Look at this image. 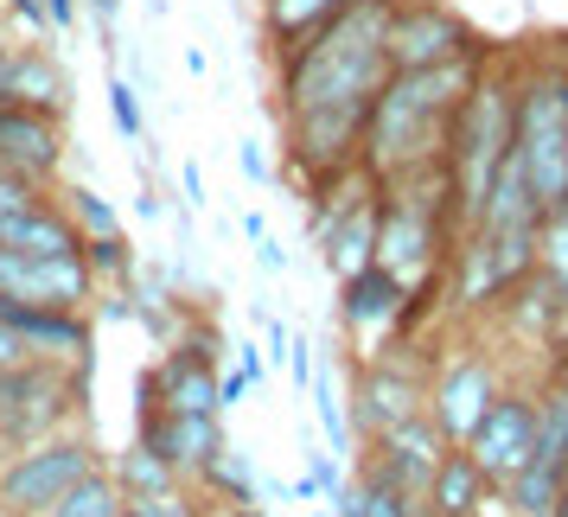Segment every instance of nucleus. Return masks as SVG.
<instances>
[{
  "instance_id": "50",
  "label": "nucleus",
  "mask_w": 568,
  "mask_h": 517,
  "mask_svg": "<svg viewBox=\"0 0 568 517\" xmlns=\"http://www.w3.org/2000/svg\"><path fill=\"white\" fill-rule=\"evenodd\" d=\"M7 52H13V39H7V27H0V78H7Z\"/></svg>"
},
{
  "instance_id": "4",
  "label": "nucleus",
  "mask_w": 568,
  "mask_h": 517,
  "mask_svg": "<svg viewBox=\"0 0 568 517\" xmlns=\"http://www.w3.org/2000/svg\"><path fill=\"white\" fill-rule=\"evenodd\" d=\"M83 389H90V377H78L71 364H52V358L7 364L0 371V454L71 428L83 415Z\"/></svg>"
},
{
  "instance_id": "8",
  "label": "nucleus",
  "mask_w": 568,
  "mask_h": 517,
  "mask_svg": "<svg viewBox=\"0 0 568 517\" xmlns=\"http://www.w3.org/2000/svg\"><path fill=\"white\" fill-rule=\"evenodd\" d=\"M473 466L486 473L491 491H505L530 466V447H537V389H498L491 409L479 415V428L460 440Z\"/></svg>"
},
{
  "instance_id": "44",
  "label": "nucleus",
  "mask_w": 568,
  "mask_h": 517,
  "mask_svg": "<svg viewBox=\"0 0 568 517\" xmlns=\"http://www.w3.org/2000/svg\"><path fill=\"white\" fill-rule=\"evenodd\" d=\"M256 498H268V505H287V498H294V479H275V473H256Z\"/></svg>"
},
{
  "instance_id": "24",
  "label": "nucleus",
  "mask_w": 568,
  "mask_h": 517,
  "mask_svg": "<svg viewBox=\"0 0 568 517\" xmlns=\"http://www.w3.org/2000/svg\"><path fill=\"white\" fill-rule=\"evenodd\" d=\"M568 460V389L549 377L537 389V447H530V466L537 473H562Z\"/></svg>"
},
{
  "instance_id": "16",
  "label": "nucleus",
  "mask_w": 568,
  "mask_h": 517,
  "mask_svg": "<svg viewBox=\"0 0 568 517\" xmlns=\"http://www.w3.org/2000/svg\"><path fill=\"white\" fill-rule=\"evenodd\" d=\"M78 78L52 45H13L7 52V78H0V103L39 109V115H71Z\"/></svg>"
},
{
  "instance_id": "9",
  "label": "nucleus",
  "mask_w": 568,
  "mask_h": 517,
  "mask_svg": "<svg viewBox=\"0 0 568 517\" xmlns=\"http://www.w3.org/2000/svg\"><path fill=\"white\" fill-rule=\"evenodd\" d=\"M498 364L479 352V345H466L454 358H440V371L428 377V422L440 428L447 447H460L473 428H479V415L491 409V396H498Z\"/></svg>"
},
{
  "instance_id": "35",
  "label": "nucleus",
  "mask_w": 568,
  "mask_h": 517,
  "mask_svg": "<svg viewBox=\"0 0 568 517\" xmlns=\"http://www.w3.org/2000/svg\"><path fill=\"white\" fill-rule=\"evenodd\" d=\"M313 358H320V345H313L307 333H294L287 338V377H294V389L307 396V377H313Z\"/></svg>"
},
{
  "instance_id": "40",
  "label": "nucleus",
  "mask_w": 568,
  "mask_h": 517,
  "mask_svg": "<svg viewBox=\"0 0 568 517\" xmlns=\"http://www.w3.org/2000/svg\"><path fill=\"white\" fill-rule=\"evenodd\" d=\"M236 166H243V180L250 185L268 180V154H262V141H243V148H236Z\"/></svg>"
},
{
  "instance_id": "52",
  "label": "nucleus",
  "mask_w": 568,
  "mask_h": 517,
  "mask_svg": "<svg viewBox=\"0 0 568 517\" xmlns=\"http://www.w3.org/2000/svg\"><path fill=\"white\" fill-rule=\"evenodd\" d=\"M307 517H333V505H307Z\"/></svg>"
},
{
  "instance_id": "55",
  "label": "nucleus",
  "mask_w": 568,
  "mask_h": 517,
  "mask_svg": "<svg viewBox=\"0 0 568 517\" xmlns=\"http://www.w3.org/2000/svg\"><path fill=\"white\" fill-rule=\"evenodd\" d=\"M0 517H7V498H0Z\"/></svg>"
},
{
  "instance_id": "12",
  "label": "nucleus",
  "mask_w": 568,
  "mask_h": 517,
  "mask_svg": "<svg viewBox=\"0 0 568 517\" xmlns=\"http://www.w3.org/2000/svg\"><path fill=\"white\" fill-rule=\"evenodd\" d=\"M0 166L32 192H52L64 173V115H39V109L0 103Z\"/></svg>"
},
{
  "instance_id": "30",
  "label": "nucleus",
  "mask_w": 568,
  "mask_h": 517,
  "mask_svg": "<svg viewBox=\"0 0 568 517\" xmlns=\"http://www.w3.org/2000/svg\"><path fill=\"white\" fill-rule=\"evenodd\" d=\"M537 275L556 294H562V307H568V205L556 211H542V236H537Z\"/></svg>"
},
{
  "instance_id": "56",
  "label": "nucleus",
  "mask_w": 568,
  "mask_h": 517,
  "mask_svg": "<svg viewBox=\"0 0 568 517\" xmlns=\"http://www.w3.org/2000/svg\"><path fill=\"white\" fill-rule=\"evenodd\" d=\"M537 517H556V511H537Z\"/></svg>"
},
{
  "instance_id": "11",
  "label": "nucleus",
  "mask_w": 568,
  "mask_h": 517,
  "mask_svg": "<svg viewBox=\"0 0 568 517\" xmlns=\"http://www.w3.org/2000/svg\"><path fill=\"white\" fill-rule=\"evenodd\" d=\"M403 320H409V287L396 282L389 268H358V275H345L338 282V326L352 345H371V352H384L403 338ZM364 352V358H371Z\"/></svg>"
},
{
  "instance_id": "23",
  "label": "nucleus",
  "mask_w": 568,
  "mask_h": 517,
  "mask_svg": "<svg viewBox=\"0 0 568 517\" xmlns=\"http://www.w3.org/2000/svg\"><path fill=\"white\" fill-rule=\"evenodd\" d=\"M307 396H313V415H320V435H326V447L352 460L358 435H352V415H345V396H338V377H333V358H326V345H320V358H313Z\"/></svg>"
},
{
  "instance_id": "38",
  "label": "nucleus",
  "mask_w": 568,
  "mask_h": 517,
  "mask_svg": "<svg viewBox=\"0 0 568 517\" xmlns=\"http://www.w3.org/2000/svg\"><path fill=\"white\" fill-rule=\"evenodd\" d=\"M231 352H236L231 364H243V371H250V384L262 389V377H268V358H262V338H236Z\"/></svg>"
},
{
  "instance_id": "21",
  "label": "nucleus",
  "mask_w": 568,
  "mask_h": 517,
  "mask_svg": "<svg viewBox=\"0 0 568 517\" xmlns=\"http://www.w3.org/2000/svg\"><path fill=\"white\" fill-rule=\"evenodd\" d=\"M256 473H262V466L250 460L243 447L224 440V447L199 466V479H192V486L205 491V505H256Z\"/></svg>"
},
{
  "instance_id": "47",
  "label": "nucleus",
  "mask_w": 568,
  "mask_h": 517,
  "mask_svg": "<svg viewBox=\"0 0 568 517\" xmlns=\"http://www.w3.org/2000/svg\"><path fill=\"white\" fill-rule=\"evenodd\" d=\"M243 236H250V243H262V236H268V224H262V211H243Z\"/></svg>"
},
{
  "instance_id": "42",
  "label": "nucleus",
  "mask_w": 568,
  "mask_h": 517,
  "mask_svg": "<svg viewBox=\"0 0 568 517\" xmlns=\"http://www.w3.org/2000/svg\"><path fill=\"white\" fill-rule=\"evenodd\" d=\"M27 199H39V192H32L27 180H13V173H7V166H0V211H13V205H27Z\"/></svg>"
},
{
  "instance_id": "34",
  "label": "nucleus",
  "mask_w": 568,
  "mask_h": 517,
  "mask_svg": "<svg viewBox=\"0 0 568 517\" xmlns=\"http://www.w3.org/2000/svg\"><path fill=\"white\" fill-rule=\"evenodd\" d=\"M0 20H13L20 32H52V20H45V0H0Z\"/></svg>"
},
{
  "instance_id": "29",
  "label": "nucleus",
  "mask_w": 568,
  "mask_h": 517,
  "mask_svg": "<svg viewBox=\"0 0 568 517\" xmlns=\"http://www.w3.org/2000/svg\"><path fill=\"white\" fill-rule=\"evenodd\" d=\"M358 505H364V517H428L422 491L396 486V479L371 473V466H358Z\"/></svg>"
},
{
  "instance_id": "13",
  "label": "nucleus",
  "mask_w": 568,
  "mask_h": 517,
  "mask_svg": "<svg viewBox=\"0 0 568 517\" xmlns=\"http://www.w3.org/2000/svg\"><path fill=\"white\" fill-rule=\"evenodd\" d=\"M134 435L154 447L160 460L173 466L180 479H199V466L224 447V415H173L154 403V389L141 384V415H134Z\"/></svg>"
},
{
  "instance_id": "57",
  "label": "nucleus",
  "mask_w": 568,
  "mask_h": 517,
  "mask_svg": "<svg viewBox=\"0 0 568 517\" xmlns=\"http://www.w3.org/2000/svg\"><path fill=\"white\" fill-rule=\"evenodd\" d=\"M0 27H7V20H0Z\"/></svg>"
},
{
  "instance_id": "26",
  "label": "nucleus",
  "mask_w": 568,
  "mask_h": 517,
  "mask_svg": "<svg viewBox=\"0 0 568 517\" xmlns=\"http://www.w3.org/2000/svg\"><path fill=\"white\" fill-rule=\"evenodd\" d=\"M83 262H90L97 287H134V275H141V256H134L129 231H115V236H83Z\"/></svg>"
},
{
  "instance_id": "17",
  "label": "nucleus",
  "mask_w": 568,
  "mask_h": 517,
  "mask_svg": "<svg viewBox=\"0 0 568 517\" xmlns=\"http://www.w3.org/2000/svg\"><path fill=\"white\" fill-rule=\"evenodd\" d=\"M0 250H20V256H83V231L64 217L52 192H39L27 205L0 211Z\"/></svg>"
},
{
  "instance_id": "1",
  "label": "nucleus",
  "mask_w": 568,
  "mask_h": 517,
  "mask_svg": "<svg viewBox=\"0 0 568 517\" xmlns=\"http://www.w3.org/2000/svg\"><path fill=\"white\" fill-rule=\"evenodd\" d=\"M389 0H352L326 32L275 58V97H282L287 160L301 180L358 166L364 122L389 78Z\"/></svg>"
},
{
  "instance_id": "7",
  "label": "nucleus",
  "mask_w": 568,
  "mask_h": 517,
  "mask_svg": "<svg viewBox=\"0 0 568 517\" xmlns=\"http://www.w3.org/2000/svg\"><path fill=\"white\" fill-rule=\"evenodd\" d=\"M384 52H389V71H435V64L479 52V32L440 0H389Z\"/></svg>"
},
{
  "instance_id": "18",
  "label": "nucleus",
  "mask_w": 568,
  "mask_h": 517,
  "mask_svg": "<svg viewBox=\"0 0 568 517\" xmlns=\"http://www.w3.org/2000/svg\"><path fill=\"white\" fill-rule=\"evenodd\" d=\"M422 505H428V517H486V505H498V491L486 486V473L473 466L466 447H447L428 473Z\"/></svg>"
},
{
  "instance_id": "53",
  "label": "nucleus",
  "mask_w": 568,
  "mask_h": 517,
  "mask_svg": "<svg viewBox=\"0 0 568 517\" xmlns=\"http://www.w3.org/2000/svg\"><path fill=\"white\" fill-rule=\"evenodd\" d=\"M549 377H556V384H562V389H568V364H562V371H549Z\"/></svg>"
},
{
  "instance_id": "51",
  "label": "nucleus",
  "mask_w": 568,
  "mask_h": 517,
  "mask_svg": "<svg viewBox=\"0 0 568 517\" xmlns=\"http://www.w3.org/2000/svg\"><path fill=\"white\" fill-rule=\"evenodd\" d=\"M166 7H173V0H148V13H154V20H166Z\"/></svg>"
},
{
  "instance_id": "27",
  "label": "nucleus",
  "mask_w": 568,
  "mask_h": 517,
  "mask_svg": "<svg viewBox=\"0 0 568 517\" xmlns=\"http://www.w3.org/2000/svg\"><path fill=\"white\" fill-rule=\"evenodd\" d=\"M45 517H122V486L109 479V466H97V473H83Z\"/></svg>"
},
{
  "instance_id": "39",
  "label": "nucleus",
  "mask_w": 568,
  "mask_h": 517,
  "mask_svg": "<svg viewBox=\"0 0 568 517\" xmlns=\"http://www.w3.org/2000/svg\"><path fill=\"white\" fill-rule=\"evenodd\" d=\"M180 192H185V211H205L211 192H205V173H199V160H185L180 166Z\"/></svg>"
},
{
  "instance_id": "28",
  "label": "nucleus",
  "mask_w": 568,
  "mask_h": 517,
  "mask_svg": "<svg viewBox=\"0 0 568 517\" xmlns=\"http://www.w3.org/2000/svg\"><path fill=\"white\" fill-rule=\"evenodd\" d=\"M345 479H352V460L333 454V447H313V435H307V473L294 479V505H326Z\"/></svg>"
},
{
  "instance_id": "22",
  "label": "nucleus",
  "mask_w": 568,
  "mask_h": 517,
  "mask_svg": "<svg viewBox=\"0 0 568 517\" xmlns=\"http://www.w3.org/2000/svg\"><path fill=\"white\" fill-rule=\"evenodd\" d=\"M109 479H115V486H122V498H154V491H173V486H185L180 473H173V466L160 460L154 447H148V440L134 435L129 447H122V454H109Z\"/></svg>"
},
{
  "instance_id": "5",
  "label": "nucleus",
  "mask_w": 568,
  "mask_h": 517,
  "mask_svg": "<svg viewBox=\"0 0 568 517\" xmlns=\"http://www.w3.org/2000/svg\"><path fill=\"white\" fill-rule=\"evenodd\" d=\"M517 160L530 173L542 211L568 205V103H562V71H530L517 78Z\"/></svg>"
},
{
  "instance_id": "10",
  "label": "nucleus",
  "mask_w": 568,
  "mask_h": 517,
  "mask_svg": "<svg viewBox=\"0 0 568 517\" xmlns=\"http://www.w3.org/2000/svg\"><path fill=\"white\" fill-rule=\"evenodd\" d=\"M428 409V377H422V364H403L396 352H371L358 364V384H352V435L371 440L396 428L403 415Z\"/></svg>"
},
{
  "instance_id": "33",
  "label": "nucleus",
  "mask_w": 568,
  "mask_h": 517,
  "mask_svg": "<svg viewBox=\"0 0 568 517\" xmlns=\"http://www.w3.org/2000/svg\"><path fill=\"white\" fill-rule=\"evenodd\" d=\"M250 371H243V364H224V371H217V409L231 415V409H243V403H250Z\"/></svg>"
},
{
  "instance_id": "49",
  "label": "nucleus",
  "mask_w": 568,
  "mask_h": 517,
  "mask_svg": "<svg viewBox=\"0 0 568 517\" xmlns=\"http://www.w3.org/2000/svg\"><path fill=\"white\" fill-rule=\"evenodd\" d=\"M556 517H568V460H562V473H556Z\"/></svg>"
},
{
  "instance_id": "37",
  "label": "nucleus",
  "mask_w": 568,
  "mask_h": 517,
  "mask_svg": "<svg viewBox=\"0 0 568 517\" xmlns=\"http://www.w3.org/2000/svg\"><path fill=\"white\" fill-rule=\"evenodd\" d=\"M45 20H52L58 39H71L83 27V0H45Z\"/></svg>"
},
{
  "instance_id": "2",
  "label": "nucleus",
  "mask_w": 568,
  "mask_h": 517,
  "mask_svg": "<svg viewBox=\"0 0 568 517\" xmlns=\"http://www.w3.org/2000/svg\"><path fill=\"white\" fill-rule=\"evenodd\" d=\"M479 71H486V52L435 64V71H389L377 103H371V122H364V173L377 185H396L440 166L447 160V122L466 103V90L479 83Z\"/></svg>"
},
{
  "instance_id": "48",
  "label": "nucleus",
  "mask_w": 568,
  "mask_h": 517,
  "mask_svg": "<svg viewBox=\"0 0 568 517\" xmlns=\"http://www.w3.org/2000/svg\"><path fill=\"white\" fill-rule=\"evenodd\" d=\"M185 71H192V78H205V71H211V58L199 52V45H185Z\"/></svg>"
},
{
  "instance_id": "43",
  "label": "nucleus",
  "mask_w": 568,
  "mask_h": 517,
  "mask_svg": "<svg viewBox=\"0 0 568 517\" xmlns=\"http://www.w3.org/2000/svg\"><path fill=\"white\" fill-rule=\"evenodd\" d=\"M256 268H262V275H282V268H287V250L275 243V236H262V243H256Z\"/></svg>"
},
{
  "instance_id": "46",
  "label": "nucleus",
  "mask_w": 568,
  "mask_h": 517,
  "mask_svg": "<svg viewBox=\"0 0 568 517\" xmlns=\"http://www.w3.org/2000/svg\"><path fill=\"white\" fill-rule=\"evenodd\" d=\"M205 517H275V511L256 498V505H205Z\"/></svg>"
},
{
  "instance_id": "3",
  "label": "nucleus",
  "mask_w": 568,
  "mask_h": 517,
  "mask_svg": "<svg viewBox=\"0 0 568 517\" xmlns=\"http://www.w3.org/2000/svg\"><path fill=\"white\" fill-rule=\"evenodd\" d=\"M517 141V78L505 64H491L479 71V83L466 90V103L454 109V122H447V185H454V217H460V231L473 224V211L486 205L491 192V173H498V160L511 154Z\"/></svg>"
},
{
  "instance_id": "45",
  "label": "nucleus",
  "mask_w": 568,
  "mask_h": 517,
  "mask_svg": "<svg viewBox=\"0 0 568 517\" xmlns=\"http://www.w3.org/2000/svg\"><path fill=\"white\" fill-rule=\"evenodd\" d=\"M134 217H148V224H154V217H166V199H160L154 185H141V192H134Z\"/></svg>"
},
{
  "instance_id": "36",
  "label": "nucleus",
  "mask_w": 568,
  "mask_h": 517,
  "mask_svg": "<svg viewBox=\"0 0 568 517\" xmlns=\"http://www.w3.org/2000/svg\"><path fill=\"white\" fill-rule=\"evenodd\" d=\"M83 13L97 20V32H103V58H115L122 45H115V20H122V0H83Z\"/></svg>"
},
{
  "instance_id": "31",
  "label": "nucleus",
  "mask_w": 568,
  "mask_h": 517,
  "mask_svg": "<svg viewBox=\"0 0 568 517\" xmlns=\"http://www.w3.org/2000/svg\"><path fill=\"white\" fill-rule=\"evenodd\" d=\"M122 517H205V491L185 479V486L154 491V498H122Z\"/></svg>"
},
{
  "instance_id": "25",
  "label": "nucleus",
  "mask_w": 568,
  "mask_h": 517,
  "mask_svg": "<svg viewBox=\"0 0 568 517\" xmlns=\"http://www.w3.org/2000/svg\"><path fill=\"white\" fill-rule=\"evenodd\" d=\"M52 199L64 205V217H71V224H78L83 236H115V231H122V211L109 205V199L97 192V185L58 180V185H52Z\"/></svg>"
},
{
  "instance_id": "14",
  "label": "nucleus",
  "mask_w": 568,
  "mask_h": 517,
  "mask_svg": "<svg viewBox=\"0 0 568 517\" xmlns=\"http://www.w3.org/2000/svg\"><path fill=\"white\" fill-rule=\"evenodd\" d=\"M440 454H447V440H440V428L428 422V409L403 415L396 428L364 440V466L384 473V479H396V486H409V491H428V473H435Z\"/></svg>"
},
{
  "instance_id": "15",
  "label": "nucleus",
  "mask_w": 568,
  "mask_h": 517,
  "mask_svg": "<svg viewBox=\"0 0 568 517\" xmlns=\"http://www.w3.org/2000/svg\"><path fill=\"white\" fill-rule=\"evenodd\" d=\"M217 371L224 364L192 352V345H160V358L148 364L141 384L154 389V403L173 415H224L217 409Z\"/></svg>"
},
{
  "instance_id": "6",
  "label": "nucleus",
  "mask_w": 568,
  "mask_h": 517,
  "mask_svg": "<svg viewBox=\"0 0 568 517\" xmlns=\"http://www.w3.org/2000/svg\"><path fill=\"white\" fill-rule=\"evenodd\" d=\"M109 454L83 428H58V435L32 440V447H13L0 460V498H7V517H45L78 486L83 473H97Z\"/></svg>"
},
{
  "instance_id": "19",
  "label": "nucleus",
  "mask_w": 568,
  "mask_h": 517,
  "mask_svg": "<svg viewBox=\"0 0 568 517\" xmlns=\"http://www.w3.org/2000/svg\"><path fill=\"white\" fill-rule=\"evenodd\" d=\"M371 250H377V192H371V199H358V205L345 211L333 231L320 236V256H326V268H333V282H345V275L371 268Z\"/></svg>"
},
{
  "instance_id": "20",
  "label": "nucleus",
  "mask_w": 568,
  "mask_h": 517,
  "mask_svg": "<svg viewBox=\"0 0 568 517\" xmlns=\"http://www.w3.org/2000/svg\"><path fill=\"white\" fill-rule=\"evenodd\" d=\"M352 0H262V32H268V52L282 58L294 45H307L313 32H326Z\"/></svg>"
},
{
  "instance_id": "32",
  "label": "nucleus",
  "mask_w": 568,
  "mask_h": 517,
  "mask_svg": "<svg viewBox=\"0 0 568 517\" xmlns=\"http://www.w3.org/2000/svg\"><path fill=\"white\" fill-rule=\"evenodd\" d=\"M109 115H115V134H122V141H141V134H148V115H141V90H134L122 71H109Z\"/></svg>"
},
{
  "instance_id": "54",
  "label": "nucleus",
  "mask_w": 568,
  "mask_h": 517,
  "mask_svg": "<svg viewBox=\"0 0 568 517\" xmlns=\"http://www.w3.org/2000/svg\"><path fill=\"white\" fill-rule=\"evenodd\" d=\"M562 103H568V71H562Z\"/></svg>"
},
{
  "instance_id": "41",
  "label": "nucleus",
  "mask_w": 568,
  "mask_h": 517,
  "mask_svg": "<svg viewBox=\"0 0 568 517\" xmlns=\"http://www.w3.org/2000/svg\"><path fill=\"white\" fill-rule=\"evenodd\" d=\"M32 352H27V338L13 333V326H7V320H0V371H7V364H27Z\"/></svg>"
}]
</instances>
